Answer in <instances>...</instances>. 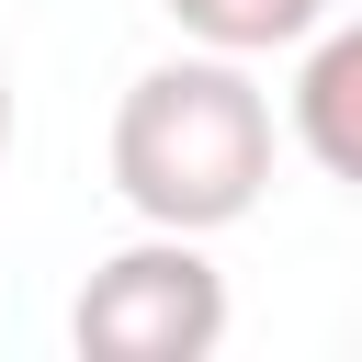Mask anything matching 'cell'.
I'll list each match as a JSON object with an SVG mask.
<instances>
[{
    "instance_id": "obj_1",
    "label": "cell",
    "mask_w": 362,
    "mask_h": 362,
    "mask_svg": "<svg viewBox=\"0 0 362 362\" xmlns=\"http://www.w3.org/2000/svg\"><path fill=\"white\" fill-rule=\"evenodd\" d=\"M272 90L249 79V57H158L136 68V90L113 102V192L136 226L170 238H215L272 192Z\"/></svg>"
},
{
    "instance_id": "obj_2",
    "label": "cell",
    "mask_w": 362,
    "mask_h": 362,
    "mask_svg": "<svg viewBox=\"0 0 362 362\" xmlns=\"http://www.w3.org/2000/svg\"><path fill=\"white\" fill-rule=\"evenodd\" d=\"M68 339L90 362H204L226 339V272L204 260V238H124L113 260H90L79 305H68Z\"/></svg>"
},
{
    "instance_id": "obj_3",
    "label": "cell",
    "mask_w": 362,
    "mask_h": 362,
    "mask_svg": "<svg viewBox=\"0 0 362 362\" xmlns=\"http://www.w3.org/2000/svg\"><path fill=\"white\" fill-rule=\"evenodd\" d=\"M362 34L328 11L305 34V68H294V147L328 170V181H362Z\"/></svg>"
},
{
    "instance_id": "obj_4",
    "label": "cell",
    "mask_w": 362,
    "mask_h": 362,
    "mask_svg": "<svg viewBox=\"0 0 362 362\" xmlns=\"http://www.w3.org/2000/svg\"><path fill=\"white\" fill-rule=\"evenodd\" d=\"M339 0H170V23L215 57H294Z\"/></svg>"
},
{
    "instance_id": "obj_5",
    "label": "cell",
    "mask_w": 362,
    "mask_h": 362,
    "mask_svg": "<svg viewBox=\"0 0 362 362\" xmlns=\"http://www.w3.org/2000/svg\"><path fill=\"white\" fill-rule=\"evenodd\" d=\"M0 158H11V68H0Z\"/></svg>"
}]
</instances>
